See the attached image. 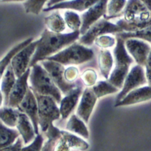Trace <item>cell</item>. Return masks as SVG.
Listing matches in <instances>:
<instances>
[{"instance_id":"cell-30","label":"cell","mask_w":151,"mask_h":151,"mask_svg":"<svg viewBox=\"0 0 151 151\" xmlns=\"http://www.w3.org/2000/svg\"><path fill=\"white\" fill-rule=\"evenodd\" d=\"M91 88L97 99L108 94L116 93L119 90V88L111 84L107 80L96 82Z\"/></svg>"},{"instance_id":"cell-17","label":"cell","mask_w":151,"mask_h":151,"mask_svg":"<svg viewBox=\"0 0 151 151\" xmlns=\"http://www.w3.org/2000/svg\"><path fill=\"white\" fill-rule=\"evenodd\" d=\"M83 93V83L79 82L73 90L63 98L60 103V112L63 119H66L76 106L79 97Z\"/></svg>"},{"instance_id":"cell-16","label":"cell","mask_w":151,"mask_h":151,"mask_svg":"<svg viewBox=\"0 0 151 151\" xmlns=\"http://www.w3.org/2000/svg\"><path fill=\"white\" fill-rule=\"evenodd\" d=\"M97 100V97L91 87H86L84 90L77 109L76 115L85 123H88Z\"/></svg>"},{"instance_id":"cell-15","label":"cell","mask_w":151,"mask_h":151,"mask_svg":"<svg viewBox=\"0 0 151 151\" xmlns=\"http://www.w3.org/2000/svg\"><path fill=\"white\" fill-rule=\"evenodd\" d=\"M30 71L31 68H28L21 76L17 78L9 96L8 107L17 109L24 99L29 88L28 80Z\"/></svg>"},{"instance_id":"cell-18","label":"cell","mask_w":151,"mask_h":151,"mask_svg":"<svg viewBox=\"0 0 151 151\" xmlns=\"http://www.w3.org/2000/svg\"><path fill=\"white\" fill-rule=\"evenodd\" d=\"M97 1H50L47 2V6L43 8L44 12H48L58 9H74L79 12L87 10L90 7L93 5Z\"/></svg>"},{"instance_id":"cell-10","label":"cell","mask_w":151,"mask_h":151,"mask_svg":"<svg viewBox=\"0 0 151 151\" xmlns=\"http://www.w3.org/2000/svg\"><path fill=\"white\" fill-rule=\"evenodd\" d=\"M38 42V39L31 42L17 52L11 59L10 64L16 77L21 76L29 68L31 60L35 52Z\"/></svg>"},{"instance_id":"cell-22","label":"cell","mask_w":151,"mask_h":151,"mask_svg":"<svg viewBox=\"0 0 151 151\" xmlns=\"http://www.w3.org/2000/svg\"><path fill=\"white\" fill-rule=\"evenodd\" d=\"M99 67L102 76L108 80L113 64V58L108 49H101L98 57Z\"/></svg>"},{"instance_id":"cell-21","label":"cell","mask_w":151,"mask_h":151,"mask_svg":"<svg viewBox=\"0 0 151 151\" xmlns=\"http://www.w3.org/2000/svg\"><path fill=\"white\" fill-rule=\"evenodd\" d=\"M16 80L15 74L12 66L9 64L2 77L1 86V91L4 97V105L6 106H8L9 96Z\"/></svg>"},{"instance_id":"cell-41","label":"cell","mask_w":151,"mask_h":151,"mask_svg":"<svg viewBox=\"0 0 151 151\" xmlns=\"http://www.w3.org/2000/svg\"><path fill=\"white\" fill-rule=\"evenodd\" d=\"M3 97H2V92L1 91H0V106L2 105V100H3Z\"/></svg>"},{"instance_id":"cell-2","label":"cell","mask_w":151,"mask_h":151,"mask_svg":"<svg viewBox=\"0 0 151 151\" xmlns=\"http://www.w3.org/2000/svg\"><path fill=\"white\" fill-rule=\"evenodd\" d=\"M122 14L123 18L116 24L123 32H134L151 27V13L142 1H127Z\"/></svg>"},{"instance_id":"cell-37","label":"cell","mask_w":151,"mask_h":151,"mask_svg":"<svg viewBox=\"0 0 151 151\" xmlns=\"http://www.w3.org/2000/svg\"><path fill=\"white\" fill-rule=\"evenodd\" d=\"M60 137H48L47 140L44 143L41 151H54L57 141Z\"/></svg>"},{"instance_id":"cell-20","label":"cell","mask_w":151,"mask_h":151,"mask_svg":"<svg viewBox=\"0 0 151 151\" xmlns=\"http://www.w3.org/2000/svg\"><path fill=\"white\" fill-rule=\"evenodd\" d=\"M16 127L24 144L27 145L31 143L35 139L36 133L31 121L25 114L19 111Z\"/></svg>"},{"instance_id":"cell-40","label":"cell","mask_w":151,"mask_h":151,"mask_svg":"<svg viewBox=\"0 0 151 151\" xmlns=\"http://www.w3.org/2000/svg\"><path fill=\"white\" fill-rule=\"evenodd\" d=\"M147 9L151 13V1H142Z\"/></svg>"},{"instance_id":"cell-6","label":"cell","mask_w":151,"mask_h":151,"mask_svg":"<svg viewBox=\"0 0 151 151\" xmlns=\"http://www.w3.org/2000/svg\"><path fill=\"white\" fill-rule=\"evenodd\" d=\"M33 92V91H32ZM38 104V124L42 132L45 133L54 126L53 122L61 116L56 101L49 96H44L34 93Z\"/></svg>"},{"instance_id":"cell-25","label":"cell","mask_w":151,"mask_h":151,"mask_svg":"<svg viewBox=\"0 0 151 151\" xmlns=\"http://www.w3.org/2000/svg\"><path fill=\"white\" fill-rule=\"evenodd\" d=\"M19 136L17 130L7 127L0 120V149L14 144Z\"/></svg>"},{"instance_id":"cell-4","label":"cell","mask_w":151,"mask_h":151,"mask_svg":"<svg viewBox=\"0 0 151 151\" xmlns=\"http://www.w3.org/2000/svg\"><path fill=\"white\" fill-rule=\"evenodd\" d=\"M116 43L113 50L115 65L107 80L120 90L123 87L133 59L126 50L124 41L119 37H116Z\"/></svg>"},{"instance_id":"cell-29","label":"cell","mask_w":151,"mask_h":151,"mask_svg":"<svg viewBox=\"0 0 151 151\" xmlns=\"http://www.w3.org/2000/svg\"><path fill=\"white\" fill-rule=\"evenodd\" d=\"M115 35L116 37H119L124 41L130 38H135L151 43V27L134 32H122L115 34Z\"/></svg>"},{"instance_id":"cell-1","label":"cell","mask_w":151,"mask_h":151,"mask_svg":"<svg viewBox=\"0 0 151 151\" xmlns=\"http://www.w3.org/2000/svg\"><path fill=\"white\" fill-rule=\"evenodd\" d=\"M80 35V31L62 34L52 32L47 28L45 29L38 39V42L31 60L29 68L37 64L39 61L44 60L52 54L58 52L64 47L72 44L79 39Z\"/></svg>"},{"instance_id":"cell-9","label":"cell","mask_w":151,"mask_h":151,"mask_svg":"<svg viewBox=\"0 0 151 151\" xmlns=\"http://www.w3.org/2000/svg\"><path fill=\"white\" fill-rule=\"evenodd\" d=\"M146 84H147V81L143 67L137 64L133 66L129 71L121 90L116 96L114 104L121 101L131 91Z\"/></svg>"},{"instance_id":"cell-31","label":"cell","mask_w":151,"mask_h":151,"mask_svg":"<svg viewBox=\"0 0 151 151\" xmlns=\"http://www.w3.org/2000/svg\"><path fill=\"white\" fill-rule=\"evenodd\" d=\"M64 15V20L65 24H67L73 32L80 31L81 21L80 16L76 12L71 11H66Z\"/></svg>"},{"instance_id":"cell-19","label":"cell","mask_w":151,"mask_h":151,"mask_svg":"<svg viewBox=\"0 0 151 151\" xmlns=\"http://www.w3.org/2000/svg\"><path fill=\"white\" fill-rule=\"evenodd\" d=\"M151 100V86H143L128 93L121 101L114 104V107L133 105Z\"/></svg>"},{"instance_id":"cell-26","label":"cell","mask_w":151,"mask_h":151,"mask_svg":"<svg viewBox=\"0 0 151 151\" xmlns=\"http://www.w3.org/2000/svg\"><path fill=\"white\" fill-rule=\"evenodd\" d=\"M45 24L49 31L61 33L65 29V23L58 11H55L45 18Z\"/></svg>"},{"instance_id":"cell-8","label":"cell","mask_w":151,"mask_h":151,"mask_svg":"<svg viewBox=\"0 0 151 151\" xmlns=\"http://www.w3.org/2000/svg\"><path fill=\"white\" fill-rule=\"evenodd\" d=\"M41 65L50 74L55 84L65 96L68 94L72 90L76 87L79 80L70 83L67 81L64 77L65 68L64 65L55 61L50 60H42Z\"/></svg>"},{"instance_id":"cell-5","label":"cell","mask_w":151,"mask_h":151,"mask_svg":"<svg viewBox=\"0 0 151 151\" xmlns=\"http://www.w3.org/2000/svg\"><path fill=\"white\" fill-rule=\"evenodd\" d=\"M94 55V51L91 48L79 43L74 42L62 51L47 57L45 60L57 62L63 65H77L91 60Z\"/></svg>"},{"instance_id":"cell-39","label":"cell","mask_w":151,"mask_h":151,"mask_svg":"<svg viewBox=\"0 0 151 151\" xmlns=\"http://www.w3.org/2000/svg\"><path fill=\"white\" fill-rule=\"evenodd\" d=\"M145 66V74L148 86H151V51L147 58Z\"/></svg>"},{"instance_id":"cell-13","label":"cell","mask_w":151,"mask_h":151,"mask_svg":"<svg viewBox=\"0 0 151 151\" xmlns=\"http://www.w3.org/2000/svg\"><path fill=\"white\" fill-rule=\"evenodd\" d=\"M88 148V143L82 138L70 132L61 130V136L56 142L54 151H85Z\"/></svg>"},{"instance_id":"cell-32","label":"cell","mask_w":151,"mask_h":151,"mask_svg":"<svg viewBox=\"0 0 151 151\" xmlns=\"http://www.w3.org/2000/svg\"><path fill=\"white\" fill-rule=\"evenodd\" d=\"M47 2L46 1H26L23 2V6L25 12L38 15Z\"/></svg>"},{"instance_id":"cell-3","label":"cell","mask_w":151,"mask_h":151,"mask_svg":"<svg viewBox=\"0 0 151 151\" xmlns=\"http://www.w3.org/2000/svg\"><path fill=\"white\" fill-rule=\"evenodd\" d=\"M33 93L52 97L57 103H60L62 98L61 91L55 84L50 74L41 64H36L31 68L29 76Z\"/></svg>"},{"instance_id":"cell-34","label":"cell","mask_w":151,"mask_h":151,"mask_svg":"<svg viewBox=\"0 0 151 151\" xmlns=\"http://www.w3.org/2000/svg\"><path fill=\"white\" fill-rule=\"evenodd\" d=\"M94 43L101 49H107L116 45V38L111 35H104L96 38Z\"/></svg>"},{"instance_id":"cell-27","label":"cell","mask_w":151,"mask_h":151,"mask_svg":"<svg viewBox=\"0 0 151 151\" xmlns=\"http://www.w3.org/2000/svg\"><path fill=\"white\" fill-rule=\"evenodd\" d=\"M127 1L111 0L109 1L107 5L106 14L103 17L106 20L123 16L122 12L126 6Z\"/></svg>"},{"instance_id":"cell-7","label":"cell","mask_w":151,"mask_h":151,"mask_svg":"<svg viewBox=\"0 0 151 151\" xmlns=\"http://www.w3.org/2000/svg\"><path fill=\"white\" fill-rule=\"evenodd\" d=\"M123 32L122 29L116 24L104 18H101L94 24L87 31L78 39L79 44L84 46L91 45L98 37L107 34H116Z\"/></svg>"},{"instance_id":"cell-33","label":"cell","mask_w":151,"mask_h":151,"mask_svg":"<svg viewBox=\"0 0 151 151\" xmlns=\"http://www.w3.org/2000/svg\"><path fill=\"white\" fill-rule=\"evenodd\" d=\"M83 83L87 87H92L96 83L97 79V75L96 71L88 68L83 71L81 76Z\"/></svg>"},{"instance_id":"cell-11","label":"cell","mask_w":151,"mask_h":151,"mask_svg":"<svg viewBox=\"0 0 151 151\" xmlns=\"http://www.w3.org/2000/svg\"><path fill=\"white\" fill-rule=\"evenodd\" d=\"M109 1H97V2L90 7L81 15V25L80 33L84 35L87 30L97 21L104 17L107 12V5Z\"/></svg>"},{"instance_id":"cell-12","label":"cell","mask_w":151,"mask_h":151,"mask_svg":"<svg viewBox=\"0 0 151 151\" xmlns=\"http://www.w3.org/2000/svg\"><path fill=\"white\" fill-rule=\"evenodd\" d=\"M124 45L127 51L137 64L145 66L151 51L150 45L144 41L135 38L126 40Z\"/></svg>"},{"instance_id":"cell-14","label":"cell","mask_w":151,"mask_h":151,"mask_svg":"<svg viewBox=\"0 0 151 151\" xmlns=\"http://www.w3.org/2000/svg\"><path fill=\"white\" fill-rule=\"evenodd\" d=\"M17 109L20 112L25 114L29 117L32 123L36 134H40L37 101L34 93L29 87L27 90L25 96Z\"/></svg>"},{"instance_id":"cell-36","label":"cell","mask_w":151,"mask_h":151,"mask_svg":"<svg viewBox=\"0 0 151 151\" xmlns=\"http://www.w3.org/2000/svg\"><path fill=\"white\" fill-rule=\"evenodd\" d=\"M78 76V70L73 66L70 67L64 71V77L67 81L70 83H74Z\"/></svg>"},{"instance_id":"cell-28","label":"cell","mask_w":151,"mask_h":151,"mask_svg":"<svg viewBox=\"0 0 151 151\" xmlns=\"http://www.w3.org/2000/svg\"><path fill=\"white\" fill-rule=\"evenodd\" d=\"M19 110L9 107L0 108V120L8 127H16Z\"/></svg>"},{"instance_id":"cell-24","label":"cell","mask_w":151,"mask_h":151,"mask_svg":"<svg viewBox=\"0 0 151 151\" xmlns=\"http://www.w3.org/2000/svg\"><path fill=\"white\" fill-rule=\"evenodd\" d=\"M33 40V37H30L24 40L22 42H20L19 44L13 47V48H11L0 60V80L2 78L5 70L6 69L8 65L10 64L11 60L13 58V57L20 50H21L22 48H24L31 42H32Z\"/></svg>"},{"instance_id":"cell-35","label":"cell","mask_w":151,"mask_h":151,"mask_svg":"<svg viewBox=\"0 0 151 151\" xmlns=\"http://www.w3.org/2000/svg\"><path fill=\"white\" fill-rule=\"evenodd\" d=\"M43 145L44 138L42 134H38L31 143L25 147H22L21 151H41Z\"/></svg>"},{"instance_id":"cell-38","label":"cell","mask_w":151,"mask_h":151,"mask_svg":"<svg viewBox=\"0 0 151 151\" xmlns=\"http://www.w3.org/2000/svg\"><path fill=\"white\" fill-rule=\"evenodd\" d=\"M22 143L23 141L22 139L19 137L14 144L0 149V151H21L22 148Z\"/></svg>"},{"instance_id":"cell-23","label":"cell","mask_w":151,"mask_h":151,"mask_svg":"<svg viewBox=\"0 0 151 151\" xmlns=\"http://www.w3.org/2000/svg\"><path fill=\"white\" fill-rule=\"evenodd\" d=\"M65 129L68 132L78 134L84 139L89 137V132L85 123L76 114H72L67 123Z\"/></svg>"}]
</instances>
